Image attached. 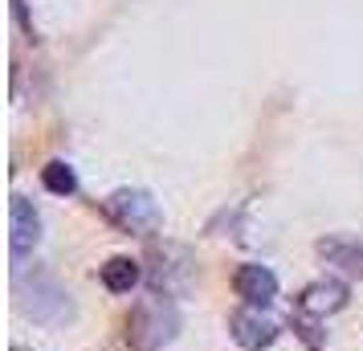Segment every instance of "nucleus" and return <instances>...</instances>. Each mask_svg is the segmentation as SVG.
I'll return each instance as SVG.
<instances>
[{
    "instance_id": "obj_11",
    "label": "nucleus",
    "mask_w": 363,
    "mask_h": 351,
    "mask_svg": "<svg viewBox=\"0 0 363 351\" xmlns=\"http://www.w3.org/2000/svg\"><path fill=\"white\" fill-rule=\"evenodd\" d=\"M41 184L50 188L53 196H74L78 192V176H74V167L66 160H50L41 167Z\"/></svg>"
},
{
    "instance_id": "obj_2",
    "label": "nucleus",
    "mask_w": 363,
    "mask_h": 351,
    "mask_svg": "<svg viewBox=\"0 0 363 351\" xmlns=\"http://www.w3.org/2000/svg\"><path fill=\"white\" fill-rule=\"evenodd\" d=\"M147 282L155 294H164V299H184L192 282H196V266H192V253L184 250V245H151L147 250Z\"/></svg>"
},
{
    "instance_id": "obj_1",
    "label": "nucleus",
    "mask_w": 363,
    "mask_h": 351,
    "mask_svg": "<svg viewBox=\"0 0 363 351\" xmlns=\"http://www.w3.org/2000/svg\"><path fill=\"white\" fill-rule=\"evenodd\" d=\"M180 331V311L164 294L139 299L127 315V347L131 351H164Z\"/></svg>"
},
{
    "instance_id": "obj_3",
    "label": "nucleus",
    "mask_w": 363,
    "mask_h": 351,
    "mask_svg": "<svg viewBox=\"0 0 363 351\" xmlns=\"http://www.w3.org/2000/svg\"><path fill=\"white\" fill-rule=\"evenodd\" d=\"M17 306L33 318V323H45V327H57V323H66V318L74 315L69 294L53 282L50 274H33V278L17 274Z\"/></svg>"
},
{
    "instance_id": "obj_7",
    "label": "nucleus",
    "mask_w": 363,
    "mask_h": 351,
    "mask_svg": "<svg viewBox=\"0 0 363 351\" xmlns=\"http://www.w3.org/2000/svg\"><path fill=\"white\" fill-rule=\"evenodd\" d=\"M233 290H237L249 306H265V302L278 294V278L265 266H257V262H245V266L233 274Z\"/></svg>"
},
{
    "instance_id": "obj_5",
    "label": "nucleus",
    "mask_w": 363,
    "mask_h": 351,
    "mask_svg": "<svg viewBox=\"0 0 363 351\" xmlns=\"http://www.w3.org/2000/svg\"><path fill=\"white\" fill-rule=\"evenodd\" d=\"M9 229H13V237H9V253H13V262H25L29 253H33L37 237H41V217H37V208L25 196H13V204H9Z\"/></svg>"
},
{
    "instance_id": "obj_12",
    "label": "nucleus",
    "mask_w": 363,
    "mask_h": 351,
    "mask_svg": "<svg viewBox=\"0 0 363 351\" xmlns=\"http://www.w3.org/2000/svg\"><path fill=\"white\" fill-rule=\"evenodd\" d=\"M294 331L298 339L306 343L311 351L323 347V331H318V315H306V311H294Z\"/></svg>"
},
{
    "instance_id": "obj_8",
    "label": "nucleus",
    "mask_w": 363,
    "mask_h": 351,
    "mask_svg": "<svg viewBox=\"0 0 363 351\" xmlns=\"http://www.w3.org/2000/svg\"><path fill=\"white\" fill-rule=\"evenodd\" d=\"M347 302V286L343 282H314L306 286L302 294H298V311H306V315H330V311H339Z\"/></svg>"
},
{
    "instance_id": "obj_9",
    "label": "nucleus",
    "mask_w": 363,
    "mask_h": 351,
    "mask_svg": "<svg viewBox=\"0 0 363 351\" xmlns=\"http://www.w3.org/2000/svg\"><path fill=\"white\" fill-rule=\"evenodd\" d=\"M318 253L343 274H363V241H355V237H323Z\"/></svg>"
},
{
    "instance_id": "obj_6",
    "label": "nucleus",
    "mask_w": 363,
    "mask_h": 351,
    "mask_svg": "<svg viewBox=\"0 0 363 351\" xmlns=\"http://www.w3.org/2000/svg\"><path fill=\"white\" fill-rule=\"evenodd\" d=\"M229 331L245 351H262L278 339V323L265 315L262 306H245V311H237V315L229 318Z\"/></svg>"
},
{
    "instance_id": "obj_10",
    "label": "nucleus",
    "mask_w": 363,
    "mask_h": 351,
    "mask_svg": "<svg viewBox=\"0 0 363 351\" xmlns=\"http://www.w3.org/2000/svg\"><path fill=\"white\" fill-rule=\"evenodd\" d=\"M99 278H102V286L106 290H115V294H127L131 286H139V262H131V257H111L106 266L99 269Z\"/></svg>"
},
{
    "instance_id": "obj_4",
    "label": "nucleus",
    "mask_w": 363,
    "mask_h": 351,
    "mask_svg": "<svg viewBox=\"0 0 363 351\" xmlns=\"http://www.w3.org/2000/svg\"><path fill=\"white\" fill-rule=\"evenodd\" d=\"M102 213L111 225H118L123 233H135V237H147L160 229V204L151 201V192L143 188H118L102 201Z\"/></svg>"
}]
</instances>
